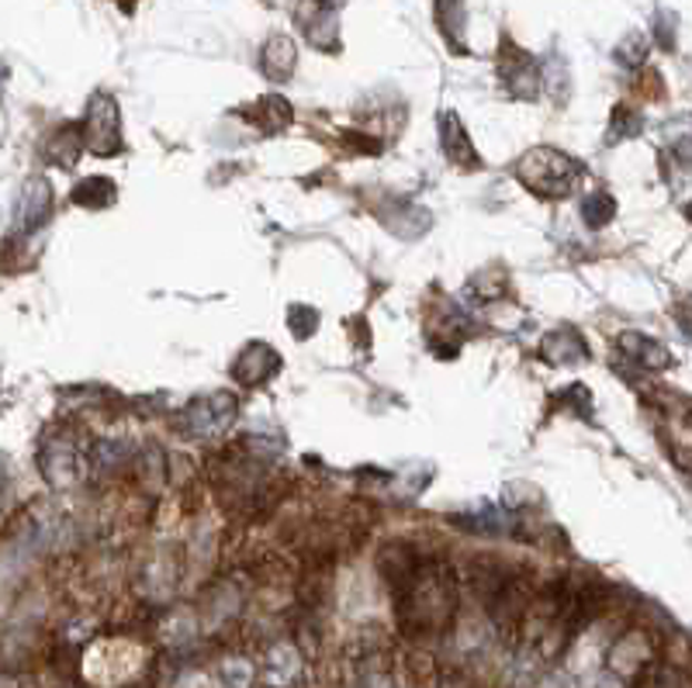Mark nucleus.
I'll return each mask as SVG.
<instances>
[{
    "label": "nucleus",
    "instance_id": "f257e3e1",
    "mask_svg": "<svg viewBox=\"0 0 692 688\" xmlns=\"http://www.w3.org/2000/svg\"><path fill=\"white\" fill-rule=\"evenodd\" d=\"M579 173H582V167L572 160V156H564L557 149H533V152L523 156L520 167H516V177L541 198L572 195Z\"/></svg>",
    "mask_w": 692,
    "mask_h": 688
},
{
    "label": "nucleus",
    "instance_id": "f03ea898",
    "mask_svg": "<svg viewBox=\"0 0 692 688\" xmlns=\"http://www.w3.org/2000/svg\"><path fill=\"white\" fill-rule=\"evenodd\" d=\"M87 142L98 156H111L121 149V136H118V108L108 93H98L90 101L87 111Z\"/></svg>",
    "mask_w": 692,
    "mask_h": 688
},
{
    "label": "nucleus",
    "instance_id": "7ed1b4c3",
    "mask_svg": "<svg viewBox=\"0 0 692 688\" xmlns=\"http://www.w3.org/2000/svg\"><path fill=\"white\" fill-rule=\"evenodd\" d=\"M277 367H280V360L270 347H264V342H249L233 367V378L246 388H257L270 378V373H277Z\"/></svg>",
    "mask_w": 692,
    "mask_h": 688
},
{
    "label": "nucleus",
    "instance_id": "20e7f679",
    "mask_svg": "<svg viewBox=\"0 0 692 688\" xmlns=\"http://www.w3.org/2000/svg\"><path fill=\"white\" fill-rule=\"evenodd\" d=\"M439 146H444L447 160L457 163V167H478V152L471 149V139H467V129L461 124V118L454 111L439 114Z\"/></svg>",
    "mask_w": 692,
    "mask_h": 688
},
{
    "label": "nucleus",
    "instance_id": "39448f33",
    "mask_svg": "<svg viewBox=\"0 0 692 688\" xmlns=\"http://www.w3.org/2000/svg\"><path fill=\"white\" fill-rule=\"evenodd\" d=\"M229 395H215V398H201L195 401L191 409H187V426H191V432L198 436H218L236 416V409H226V412H218V405H223Z\"/></svg>",
    "mask_w": 692,
    "mask_h": 688
},
{
    "label": "nucleus",
    "instance_id": "423d86ee",
    "mask_svg": "<svg viewBox=\"0 0 692 688\" xmlns=\"http://www.w3.org/2000/svg\"><path fill=\"white\" fill-rule=\"evenodd\" d=\"M585 353H589V350H585L582 336L572 332V329L551 332V336L544 339V357H547L551 363H572V360H582Z\"/></svg>",
    "mask_w": 692,
    "mask_h": 688
},
{
    "label": "nucleus",
    "instance_id": "0eeeda50",
    "mask_svg": "<svg viewBox=\"0 0 692 688\" xmlns=\"http://www.w3.org/2000/svg\"><path fill=\"white\" fill-rule=\"evenodd\" d=\"M295 62H298V52H295V42H291V39H270V42H267L264 70H267L274 80H288V77L295 73Z\"/></svg>",
    "mask_w": 692,
    "mask_h": 688
},
{
    "label": "nucleus",
    "instance_id": "6e6552de",
    "mask_svg": "<svg viewBox=\"0 0 692 688\" xmlns=\"http://www.w3.org/2000/svg\"><path fill=\"white\" fill-rule=\"evenodd\" d=\"M73 201L83 205V208H105V205L115 201V183L105 180V177H90L73 191Z\"/></svg>",
    "mask_w": 692,
    "mask_h": 688
},
{
    "label": "nucleus",
    "instance_id": "1a4fd4ad",
    "mask_svg": "<svg viewBox=\"0 0 692 688\" xmlns=\"http://www.w3.org/2000/svg\"><path fill=\"white\" fill-rule=\"evenodd\" d=\"M295 675H298V654L291 647H277L274 661L267 665V681L277 685V688H285Z\"/></svg>",
    "mask_w": 692,
    "mask_h": 688
},
{
    "label": "nucleus",
    "instance_id": "9d476101",
    "mask_svg": "<svg viewBox=\"0 0 692 688\" xmlns=\"http://www.w3.org/2000/svg\"><path fill=\"white\" fill-rule=\"evenodd\" d=\"M613 211H616V205H613L610 195H589L585 205H582V215H585V222H589L592 229L606 226L610 218H613Z\"/></svg>",
    "mask_w": 692,
    "mask_h": 688
}]
</instances>
